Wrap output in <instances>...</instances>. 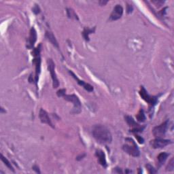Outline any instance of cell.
I'll use <instances>...</instances> for the list:
<instances>
[{"label":"cell","instance_id":"52a82bcc","mask_svg":"<svg viewBox=\"0 0 174 174\" xmlns=\"http://www.w3.org/2000/svg\"><path fill=\"white\" fill-rule=\"evenodd\" d=\"M64 99L66 101H68L69 102H72L74 104V110H78V112L80 111L81 109V103L80 101L78 99V97L76 95H65L63 96Z\"/></svg>","mask_w":174,"mask_h":174},{"label":"cell","instance_id":"2e32d148","mask_svg":"<svg viewBox=\"0 0 174 174\" xmlns=\"http://www.w3.org/2000/svg\"><path fill=\"white\" fill-rule=\"evenodd\" d=\"M125 120H126L127 124L129 125L130 127H132L133 128L139 127V125L137 124V123H136V122L135 121V120H133V118L131 116H125Z\"/></svg>","mask_w":174,"mask_h":174},{"label":"cell","instance_id":"4fadbf2b","mask_svg":"<svg viewBox=\"0 0 174 174\" xmlns=\"http://www.w3.org/2000/svg\"><path fill=\"white\" fill-rule=\"evenodd\" d=\"M33 63L35 65V82L37 83L38 80V76H39L40 72V63L41 60L40 56L35 57V59H33Z\"/></svg>","mask_w":174,"mask_h":174},{"label":"cell","instance_id":"ba28073f","mask_svg":"<svg viewBox=\"0 0 174 174\" xmlns=\"http://www.w3.org/2000/svg\"><path fill=\"white\" fill-rule=\"evenodd\" d=\"M123 14V8L120 5H116L113 9V11L110 15V19L112 21H116L121 18Z\"/></svg>","mask_w":174,"mask_h":174},{"label":"cell","instance_id":"603a6c76","mask_svg":"<svg viewBox=\"0 0 174 174\" xmlns=\"http://www.w3.org/2000/svg\"><path fill=\"white\" fill-rule=\"evenodd\" d=\"M65 92H66V90L65 89H60L59 91H57V96L58 97H63L65 95Z\"/></svg>","mask_w":174,"mask_h":174},{"label":"cell","instance_id":"7a4b0ae2","mask_svg":"<svg viewBox=\"0 0 174 174\" xmlns=\"http://www.w3.org/2000/svg\"><path fill=\"white\" fill-rule=\"evenodd\" d=\"M125 140H126V142H127L129 144L123 145L122 146L123 150L132 156L134 157L139 156V150L133 140L131 138H126Z\"/></svg>","mask_w":174,"mask_h":174},{"label":"cell","instance_id":"ffe728a7","mask_svg":"<svg viewBox=\"0 0 174 174\" xmlns=\"http://www.w3.org/2000/svg\"><path fill=\"white\" fill-rule=\"evenodd\" d=\"M94 30L95 29H85L83 31V36H84V39H85L86 40H89L88 39V35L90 34V33H91L92 32H93Z\"/></svg>","mask_w":174,"mask_h":174},{"label":"cell","instance_id":"5b68a950","mask_svg":"<svg viewBox=\"0 0 174 174\" xmlns=\"http://www.w3.org/2000/svg\"><path fill=\"white\" fill-rule=\"evenodd\" d=\"M171 144V141L169 139H164L162 138H156L150 141V146L154 149L163 148L167 145Z\"/></svg>","mask_w":174,"mask_h":174},{"label":"cell","instance_id":"3957f363","mask_svg":"<svg viewBox=\"0 0 174 174\" xmlns=\"http://www.w3.org/2000/svg\"><path fill=\"white\" fill-rule=\"evenodd\" d=\"M169 127V120H166L165 122L162 123L161 125L159 126L155 127L152 130V133L156 138H162V137L165 136V135L167 132Z\"/></svg>","mask_w":174,"mask_h":174},{"label":"cell","instance_id":"8fae6325","mask_svg":"<svg viewBox=\"0 0 174 174\" xmlns=\"http://www.w3.org/2000/svg\"><path fill=\"white\" fill-rule=\"evenodd\" d=\"M36 40H37V33H36L35 29L32 27L30 30L29 38V45L28 46V48H32L34 46V44L35 43Z\"/></svg>","mask_w":174,"mask_h":174},{"label":"cell","instance_id":"d6986e66","mask_svg":"<svg viewBox=\"0 0 174 174\" xmlns=\"http://www.w3.org/2000/svg\"><path fill=\"white\" fill-rule=\"evenodd\" d=\"M67 16H68V17L69 18H74L75 19H77V20H78V16L76 15V13H75V12L72 9L67 8Z\"/></svg>","mask_w":174,"mask_h":174},{"label":"cell","instance_id":"d4e9b609","mask_svg":"<svg viewBox=\"0 0 174 174\" xmlns=\"http://www.w3.org/2000/svg\"><path fill=\"white\" fill-rule=\"evenodd\" d=\"M152 3L156 4V6L159 7V6H161L162 4H164V1H152Z\"/></svg>","mask_w":174,"mask_h":174},{"label":"cell","instance_id":"30bf717a","mask_svg":"<svg viewBox=\"0 0 174 174\" xmlns=\"http://www.w3.org/2000/svg\"><path fill=\"white\" fill-rule=\"evenodd\" d=\"M69 74L72 75V77L76 80H77V83H78V84H79V85H80L83 87V88L85 89V90H86L87 91H88V92H92L93 91V86L91 85V84H87V83H84V81L83 80H79L78 77H76V75H75V74L74 73V72H72V71H69Z\"/></svg>","mask_w":174,"mask_h":174},{"label":"cell","instance_id":"83f0119b","mask_svg":"<svg viewBox=\"0 0 174 174\" xmlns=\"http://www.w3.org/2000/svg\"><path fill=\"white\" fill-rule=\"evenodd\" d=\"M107 3H108L107 1H100V4L101 5V6H104V5H105Z\"/></svg>","mask_w":174,"mask_h":174},{"label":"cell","instance_id":"277c9868","mask_svg":"<svg viewBox=\"0 0 174 174\" xmlns=\"http://www.w3.org/2000/svg\"><path fill=\"white\" fill-rule=\"evenodd\" d=\"M48 68L49 70L50 76H51V78L52 79V86L54 88H57L59 86V81L58 80L56 73H55V63L53 62L52 60L51 59H48Z\"/></svg>","mask_w":174,"mask_h":174},{"label":"cell","instance_id":"5bb4252c","mask_svg":"<svg viewBox=\"0 0 174 174\" xmlns=\"http://www.w3.org/2000/svg\"><path fill=\"white\" fill-rule=\"evenodd\" d=\"M46 39L49 41L55 47L59 48V44H58L57 40H56V38H55V35L52 34V33L50 32V31H46Z\"/></svg>","mask_w":174,"mask_h":174},{"label":"cell","instance_id":"e0dca14e","mask_svg":"<svg viewBox=\"0 0 174 174\" xmlns=\"http://www.w3.org/2000/svg\"><path fill=\"white\" fill-rule=\"evenodd\" d=\"M0 157H1V160L4 163V165L6 167H8L9 168V170H10L13 171H14V168L13 167V166H12L10 162L6 158H5V157L3 156V154H1V155H0Z\"/></svg>","mask_w":174,"mask_h":174},{"label":"cell","instance_id":"cb8c5ba5","mask_svg":"<svg viewBox=\"0 0 174 174\" xmlns=\"http://www.w3.org/2000/svg\"><path fill=\"white\" fill-rule=\"evenodd\" d=\"M135 137H136V139H137V142H139V144H143L144 143V139L142 138V137H140L139 135H135Z\"/></svg>","mask_w":174,"mask_h":174},{"label":"cell","instance_id":"7c38bea8","mask_svg":"<svg viewBox=\"0 0 174 174\" xmlns=\"http://www.w3.org/2000/svg\"><path fill=\"white\" fill-rule=\"evenodd\" d=\"M96 156L98 157L99 162L101 165L106 167L107 166V163H106V159H105V155L102 150H98L96 151Z\"/></svg>","mask_w":174,"mask_h":174},{"label":"cell","instance_id":"9a60e30c","mask_svg":"<svg viewBox=\"0 0 174 174\" xmlns=\"http://www.w3.org/2000/svg\"><path fill=\"white\" fill-rule=\"evenodd\" d=\"M168 156L169 154L167 153V152H162V153L159 154L158 156H157V160H158L159 162V167H161L165 163Z\"/></svg>","mask_w":174,"mask_h":174},{"label":"cell","instance_id":"6da1fadb","mask_svg":"<svg viewBox=\"0 0 174 174\" xmlns=\"http://www.w3.org/2000/svg\"><path fill=\"white\" fill-rule=\"evenodd\" d=\"M93 135L94 138L100 144H110L112 141V134L110 130L103 125H96L94 127Z\"/></svg>","mask_w":174,"mask_h":174},{"label":"cell","instance_id":"484cf974","mask_svg":"<svg viewBox=\"0 0 174 174\" xmlns=\"http://www.w3.org/2000/svg\"><path fill=\"white\" fill-rule=\"evenodd\" d=\"M33 13H34L35 14H38L40 13V8H39V6H35L34 7V8L33 9Z\"/></svg>","mask_w":174,"mask_h":174},{"label":"cell","instance_id":"4316f807","mask_svg":"<svg viewBox=\"0 0 174 174\" xmlns=\"http://www.w3.org/2000/svg\"><path fill=\"white\" fill-rule=\"evenodd\" d=\"M32 169L33 170H35V171H36V172L37 173H40V171H39V167H38V166H36V165H35V166H33V167H32Z\"/></svg>","mask_w":174,"mask_h":174},{"label":"cell","instance_id":"7402d4cb","mask_svg":"<svg viewBox=\"0 0 174 174\" xmlns=\"http://www.w3.org/2000/svg\"><path fill=\"white\" fill-rule=\"evenodd\" d=\"M146 167L147 170H148V172L150 173L154 174V173H156V170L151 165H150V164H147V165H146Z\"/></svg>","mask_w":174,"mask_h":174},{"label":"cell","instance_id":"8992f818","mask_svg":"<svg viewBox=\"0 0 174 174\" xmlns=\"http://www.w3.org/2000/svg\"><path fill=\"white\" fill-rule=\"evenodd\" d=\"M139 95L141 96V97L143 99L144 101H146V102H148L149 104L150 105L156 104L157 101V98L156 97H152L149 94L147 93L146 90L144 88V86H141V90L139 91Z\"/></svg>","mask_w":174,"mask_h":174},{"label":"cell","instance_id":"ac0fdd59","mask_svg":"<svg viewBox=\"0 0 174 174\" xmlns=\"http://www.w3.org/2000/svg\"><path fill=\"white\" fill-rule=\"evenodd\" d=\"M136 118H137V120L139 122H144L145 121V120H146V116H145L144 110H142V109H141V110L139 111V112L137 113Z\"/></svg>","mask_w":174,"mask_h":174},{"label":"cell","instance_id":"44dd1931","mask_svg":"<svg viewBox=\"0 0 174 174\" xmlns=\"http://www.w3.org/2000/svg\"><path fill=\"white\" fill-rule=\"evenodd\" d=\"M173 168H174V159L172 158L170 160V163H169L167 166L166 170L169 171H171L173 170Z\"/></svg>","mask_w":174,"mask_h":174},{"label":"cell","instance_id":"9c48e42d","mask_svg":"<svg viewBox=\"0 0 174 174\" xmlns=\"http://www.w3.org/2000/svg\"><path fill=\"white\" fill-rule=\"evenodd\" d=\"M39 116H40L41 122H42V123L47 124V125H49V126L52 127V128H54L52 123L51 122V120H50V118H49V116H48V113L46 112L45 110H44L43 109H41V110H40Z\"/></svg>","mask_w":174,"mask_h":174}]
</instances>
